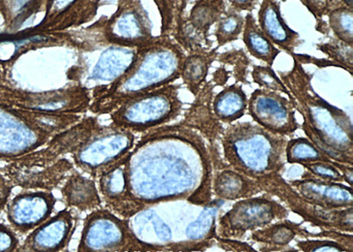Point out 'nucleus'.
<instances>
[{
  "mask_svg": "<svg viewBox=\"0 0 353 252\" xmlns=\"http://www.w3.org/2000/svg\"><path fill=\"white\" fill-rule=\"evenodd\" d=\"M225 163L255 180L280 173L285 165L286 137L271 133L253 122H237L220 137Z\"/></svg>",
  "mask_w": 353,
  "mask_h": 252,
  "instance_id": "obj_1",
  "label": "nucleus"
},
{
  "mask_svg": "<svg viewBox=\"0 0 353 252\" xmlns=\"http://www.w3.org/2000/svg\"><path fill=\"white\" fill-rule=\"evenodd\" d=\"M290 210L269 193L244 198L219 217L216 235L241 240L248 232L264 228L277 220L288 218Z\"/></svg>",
  "mask_w": 353,
  "mask_h": 252,
  "instance_id": "obj_2",
  "label": "nucleus"
},
{
  "mask_svg": "<svg viewBox=\"0 0 353 252\" xmlns=\"http://www.w3.org/2000/svg\"><path fill=\"white\" fill-rule=\"evenodd\" d=\"M263 192L279 197L292 212L298 214L312 225L336 231L353 233V206L343 209L326 210L309 203L276 173L258 179Z\"/></svg>",
  "mask_w": 353,
  "mask_h": 252,
  "instance_id": "obj_3",
  "label": "nucleus"
},
{
  "mask_svg": "<svg viewBox=\"0 0 353 252\" xmlns=\"http://www.w3.org/2000/svg\"><path fill=\"white\" fill-rule=\"evenodd\" d=\"M248 112L255 124L273 134L287 137L301 128L294 100L276 91L255 90L248 99Z\"/></svg>",
  "mask_w": 353,
  "mask_h": 252,
  "instance_id": "obj_4",
  "label": "nucleus"
},
{
  "mask_svg": "<svg viewBox=\"0 0 353 252\" xmlns=\"http://www.w3.org/2000/svg\"><path fill=\"white\" fill-rule=\"evenodd\" d=\"M179 86L166 85L148 94L127 110L125 115H125V122L147 128L176 118L183 105L179 99Z\"/></svg>",
  "mask_w": 353,
  "mask_h": 252,
  "instance_id": "obj_5",
  "label": "nucleus"
},
{
  "mask_svg": "<svg viewBox=\"0 0 353 252\" xmlns=\"http://www.w3.org/2000/svg\"><path fill=\"white\" fill-rule=\"evenodd\" d=\"M305 200L326 210L343 209L353 206L351 186L342 182L324 181L305 171L301 180L289 182Z\"/></svg>",
  "mask_w": 353,
  "mask_h": 252,
  "instance_id": "obj_6",
  "label": "nucleus"
},
{
  "mask_svg": "<svg viewBox=\"0 0 353 252\" xmlns=\"http://www.w3.org/2000/svg\"><path fill=\"white\" fill-rule=\"evenodd\" d=\"M257 23L273 45L289 55L303 43L301 35L286 23L276 0H261Z\"/></svg>",
  "mask_w": 353,
  "mask_h": 252,
  "instance_id": "obj_7",
  "label": "nucleus"
},
{
  "mask_svg": "<svg viewBox=\"0 0 353 252\" xmlns=\"http://www.w3.org/2000/svg\"><path fill=\"white\" fill-rule=\"evenodd\" d=\"M216 85L212 80L206 81L200 91L195 96L194 102L185 115L183 124L195 129H199L201 133L210 142L215 144L220 139L223 129L222 122L216 118L212 110V101Z\"/></svg>",
  "mask_w": 353,
  "mask_h": 252,
  "instance_id": "obj_8",
  "label": "nucleus"
},
{
  "mask_svg": "<svg viewBox=\"0 0 353 252\" xmlns=\"http://www.w3.org/2000/svg\"><path fill=\"white\" fill-rule=\"evenodd\" d=\"M212 191L220 200H241L263 193L257 180L248 177L226 165L212 178Z\"/></svg>",
  "mask_w": 353,
  "mask_h": 252,
  "instance_id": "obj_9",
  "label": "nucleus"
},
{
  "mask_svg": "<svg viewBox=\"0 0 353 252\" xmlns=\"http://www.w3.org/2000/svg\"><path fill=\"white\" fill-rule=\"evenodd\" d=\"M309 232L301 224L287 219L277 220L276 223L252 232V240L261 244V251H285L289 244L297 238H307ZM292 248V247H290Z\"/></svg>",
  "mask_w": 353,
  "mask_h": 252,
  "instance_id": "obj_10",
  "label": "nucleus"
},
{
  "mask_svg": "<svg viewBox=\"0 0 353 252\" xmlns=\"http://www.w3.org/2000/svg\"><path fill=\"white\" fill-rule=\"evenodd\" d=\"M219 47L188 52L183 62L181 77L183 83L195 97L206 83L210 69L219 58Z\"/></svg>",
  "mask_w": 353,
  "mask_h": 252,
  "instance_id": "obj_11",
  "label": "nucleus"
},
{
  "mask_svg": "<svg viewBox=\"0 0 353 252\" xmlns=\"http://www.w3.org/2000/svg\"><path fill=\"white\" fill-rule=\"evenodd\" d=\"M248 99L242 85H229L214 97L212 110L222 124H231L241 119L248 111Z\"/></svg>",
  "mask_w": 353,
  "mask_h": 252,
  "instance_id": "obj_12",
  "label": "nucleus"
},
{
  "mask_svg": "<svg viewBox=\"0 0 353 252\" xmlns=\"http://www.w3.org/2000/svg\"><path fill=\"white\" fill-rule=\"evenodd\" d=\"M242 40L249 55L270 67H273L277 56L282 52L268 39L252 12L245 17Z\"/></svg>",
  "mask_w": 353,
  "mask_h": 252,
  "instance_id": "obj_13",
  "label": "nucleus"
},
{
  "mask_svg": "<svg viewBox=\"0 0 353 252\" xmlns=\"http://www.w3.org/2000/svg\"><path fill=\"white\" fill-rule=\"evenodd\" d=\"M48 196H22L12 202L9 209L11 222L20 228H32L50 212Z\"/></svg>",
  "mask_w": 353,
  "mask_h": 252,
  "instance_id": "obj_14",
  "label": "nucleus"
},
{
  "mask_svg": "<svg viewBox=\"0 0 353 252\" xmlns=\"http://www.w3.org/2000/svg\"><path fill=\"white\" fill-rule=\"evenodd\" d=\"M226 3V0H197L185 19L199 34L210 39L211 28L225 14Z\"/></svg>",
  "mask_w": 353,
  "mask_h": 252,
  "instance_id": "obj_15",
  "label": "nucleus"
},
{
  "mask_svg": "<svg viewBox=\"0 0 353 252\" xmlns=\"http://www.w3.org/2000/svg\"><path fill=\"white\" fill-rule=\"evenodd\" d=\"M65 216L59 215L48 225L37 230L30 240V248L32 250L49 251L56 250L61 246L69 231L70 220Z\"/></svg>",
  "mask_w": 353,
  "mask_h": 252,
  "instance_id": "obj_16",
  "label": "nucleus"
},
{
  "mask_svg": "<svg viewBox=\"0 0 353 252\" xmlns=\"http://www.w3.org/2000/svg\"><path fill=\"white\" fill-rule=\"evenodd\" d=\"M285 159L289 164H304L318 162H331L327 157L308 138L299 137L288 140L285 146Z\"/></svg>",
  "mask_w": 353,
  "mask_h": 252,
  "instance_id": "obj_17",
  "label": "nucleus"
},
{
  "mask_svg": "<svg viewBox=\"0 0 353 252\" xmlns=\"http://www.w3.org/2000/svg\"><path fill=\"white\" fill-rule=\"evenodd\" d=\"M245 17L241 12L232 8H226L225 14L222 15L216 23L215 32L217 47H223L227 43L234 42L241 39L243 30H244Z\"/></svg>",
  "mask_w": 353,
  "mask_h": 252,
  "instance_id": "obj_18",
  "label": "nucleus"
},
{
  "mask_svg": "<svg viewBox=\"0 0 353 252\" xmlns=\"http://www.w3.org/2000/svg\"><path fill=\"white\" fill-rule=\"evenodd\" d=\"M327 17V23L332 36L353 45V8L340 6L331 11Z\"/></svg>",
  "mask_w": 353,
  "mask_h": 252,
  "instance_id": "obj_19",
  "label": "nucleus"
},
{
  "mask_svg": "<svg viewBox=\"0 0 353 252\" xmlns=\"http://www.w3.org/2000/svg\"><path fill=\"white\" fill-rule=\"evenodd\" d=\"M327 42L317 43V49L324 53L327 59L341 66L343 70L352 75L353 71V45L337 39L334 36L327 37Z\"/></svg>",
  "mask_w": 353,
  "mask_h": 252,
  "instance_id": "obj_20",
  "label": "nucleus"
},
{
  "mask_svg": "<svg viewBox=\"0 0 353 252\" xmlns=\"http://www.w3.org/2000/svg\"><path fill=\"white\" fill-rule=\"evenodd\" d=\"M251 75L254 83L261 89L285 94L290 99L294 100L289 90L287 89L285 84H283L281 78L276 75V72L273 70L272 67L267 65H254Z\"/></svg>",
  "mask_w": 353,
  "mask_h": 252,
  "instance_id": "obj_21",
  "label": "nucleus"
},
{
  "mask_svg": "<svg viewBox=\"0 0 353 252\" xmlns=\"http://www.w3.org/2000/svg\"><path fill=\"white\" fill-rule=\"evenodd\" d=\"M216 61L222 63V64L232 66V75L236 84H249L248 80V68L251 61L245 55L244 50H232L229 52L219 53Z\"/></svg>",
  "mask_w": 353,
  "mask_h": 252,
  "instance_id": "obj_22",
  "label": "nucleus"
},
{
  "mask_svg": "<svg viewBox=\"0 0 353 252\" xmlns=\"http://www.w3.org/2000/svg\"><path fill=\"white\" fill-rule=\"evenodd\" d=\"M131 61V55L125 50H112L106 53L105 58L99 63V70L96 71L101 77H105V79H110L115 77L122 72L123 68H125L128 63Z\"/></svg>",
  "mask_w": 353,
  "mask_h": 252,
  "instance_id": "obj_23",
  "label": "nucleus"
},
{
  "mask_svg": "<svg viewBox=\"0 0 353 252\" xmlns=\"http://www.w3.org/2000/svg\"><path fill=\"white\" fill-rule=\"evenodd\" d=\"M332 162L307 163L302 166L307 169L309 174L314 176V177L324 180V181L342 182L343 184L345 182L343 176Z\"/></svg>",
  "mask_w": 353,
  "mask_h": 252,
  "instance_id": "obj_24",
  "label": "nucleus"
},
{
  "mask_svg": "<svg viewBox=\"0 0 353 252\" xmlns=\"http://www.w3.org/2000/svg\"><path fill=\"white\" fill-rule=\"evenodd\" d=\"M115 30L117 34L121 35L124 37H146V28H144L143 23L137 15L128 14L119 19L116 24Z\"/></svg>",
  "mask_w": 353,
  "mask_h": 252,
  "instance_id": "obj_25",
  "label": "nucleus"
},
{
  "mask_svg": "<svg viewBox=\"0 0 353 252\" xmlns=\"http://www.w3.org/2000/svg\"><path fill=\"white\" fill-rule=\"evenodd\" d=\"M296 246L299 251L304 252L311 251H340L352 252L348 247L341 242L326 239V240H310L305 238V240L298 241Z\"/></svg>",
  "mask_w": 353,
  "mask_h": 252,
  "instance_id": "obj_26",
  "label": "nucleus"
},
{
  "mask_svg": "<svg viewBox=\"0 0 353 252\" xmlns=\"http://www.w3.org/2000/svg\"><path fill=\"white\" fill-rule=\"evenodd\" d=\"M301 4L313 15L317 23L324 21V17L334 9L343 6L340 0H299Z\"/></svg>",
  "mask_w": 353,
  "mask_h": 252,
  "instance_id": "obj_27",
  "label": "nucleus"
},
{
  "mask_svg": "<svg viewBox=\"0 0 353 252\" xmlns=\"http://www.w3.org/2000/svg\"><path fill=\"white\" fill-rule=\"evenodd\" d=\"M292 59L294 61L299 63V64H313L317 66L318 68H341V66L337 64L336 62L331 61L330 59H318L315 58L314 56H310L307 55H299V53L293 52L291 55Z\"/></svg>",
  "mask_w": 353,
  "mask_h": 252,
  "instance_id": "obj_28",
  "label": "nucleus"
},
{
  "mask_svg": "<svg viewBox=\"0 0 353 252\" xmlns=\"http://www.w3.org/2000/svg\"><path fill=\"white\" fill-rule=\"evenodd\" d=\"M230 8L239 12H253L259 4L260 0H226Z\"/></svg>",
  "mask_w": 353,
  "mask_h": 252,
  "instance_id": "obj_29",
  "label": "nucleus"
},
{
  "mask_svg": "<svg viewBox=\"0 0 353 252\" xmlns=\"http://www.w3.org/2000/svg\"><path fill=\"white\" fill-rule=\"evenodd\" d=\"M14 245V235L8 229L0 226V251H10Z\"/></svg>",
  "mask_w": 353,
  "mask_h": 252,
  "instance_id": "obj_30",
  "label": "nucleus"
},
{
  "mask_svg": "<svg viewBox=\"0 0 353 252\" xmlns=\"http://www.w3.org/2000/svg\"><path fill=\"white\" fill-rule=\"evenodd\" d=\"M334 165H335L337 169L341 172V174L343 176V180H345V182L349 186H352V178H353V166L351 164L347 163H341L337 162H332Z\"/></svg>",
  "mask_w": 353,
  "mask_h": 252,
  "instance_id": "obj_31",
  "label": "nucleus"
},
{
  "mask_svg": "<svg viewBox=\"0 0 353 252\" xmlns=\"http://www.w3.org/2000/svg\"><path fill=\"white\" fill-rule=\"evenodd\" d=\"M230 78V73L228 71L225 70V68L222 67L213 73V77L211 79L214 81V84L216 85V86H223L227 81H228V79Z\"/></svg>",
  "mask_w": 353,
  "mask_h": 252,
  "instance_id": "obj_32",
  "label": "nucleus"
},
{
  "mask_svg": "<svg viewBox=\"0 0 353 252\" xmlns=\"http://www.w3.org/2000/svg\"><path fill=\"white\" fill-rule=\"evenodd\" d=\"M342 2V4L345 6H348V8H353V0H340Z\"/></svg>",
  "mask_w": 353,
  "mask_h": 252,
  "instance_id": "obj_33",
  "label": "nucleus"
},
{
  "mask_svg": "<svg viewBox=\"0 0 353 252\" xmlns=\"http://www.w3.org/2000/svg\"><path fill=\"white\" fill-rule=\"evenodd\" d=\"M282 2H286L288 1V0H281Z\"/></svg>",
  "mask_w": 353,
  "mask_h": 252,
  "instance_id": "obj_34",
  "label": "nucleus"
}]
</instances>
